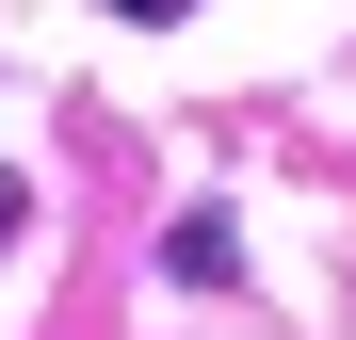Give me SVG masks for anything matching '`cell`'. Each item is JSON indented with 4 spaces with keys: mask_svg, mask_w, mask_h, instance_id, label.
Returning a JSON list of instances; mask_svg holds the SVG:
<instances>
[{
    "mask_svg": "<svg viewBox=\"0 0 356 340\" xmlns=\"http://www.w3.org/2000/svg\"><path fill=\"white\" fill-rule=\"evenodd\" d=\"M162 275H178V292H227V275H243V227H227V211H178L162 227Z\"/></svg>",
    "mask_w": 356,
    "mask_h": 340,
    "instance_id": "1",
    "label": "cell"
},
{
    "mask_svg": "<svg viewBox=\"0 0 356 340\" xmlns=\"http://www.w3.org/2000/svg\"><path fill=\"white\" fill-rule=\"evenodd\" d=\"M17 227H33V179H17V162H0V243H17Z\"/></svg>",
    "mask_w": 356,
    "mask_h": 340,
    "instance_id": "2",
    "label": "cell"
},
{
    "mask_svg": "<svg viewBox=\"0 0 356 340\" xmlns=\"http://www.w3.org/2000/svg\"><path fill=\"white\" fill-rule=\"evenodd\" d=\"M113 17H195V0H113Z\"/></svg>",
    "mask_w": 356,
    "mask_h": 340,
    "instance_id": "3",
    "label": "cell"
}]
</instances>
